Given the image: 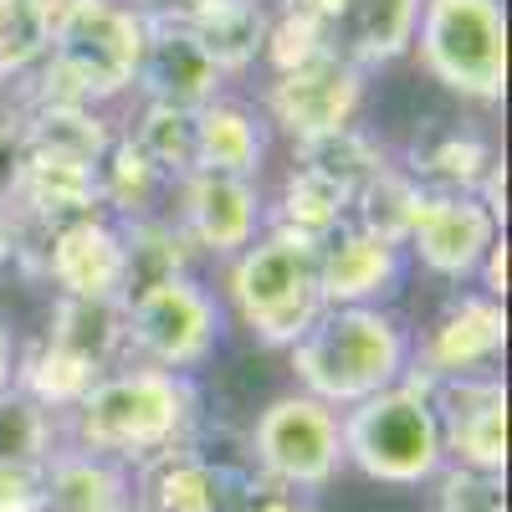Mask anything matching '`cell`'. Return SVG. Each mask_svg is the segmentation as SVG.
<instances>
[{"mask_svg":"<svg viewBox=\"0 0 512 512\" xmlns=\"http://www.w3.org/2000/svg\"><path fill=\"white\" fill-rule=\"evenodd\" d=\"M41 344L93 379L113 374V359L123 354V297H57Z\"/></svg>","mask_w":512,"mask_h":512,"instance_id":"obj_20","label":"cell"},{"mask_svg":"<svg viewBox=\"0 0 512 512\" xmlns=\"http://www.w3.org/2000/svg\"><path fill=\"white\" fill-rule=\"evenodd\" d=\"M16 262V210H0V267Z\"/></svg>","mask_w":512,"mask_h":512,"instance_id":"obj_37","label":"cell"},{"mask_svg":"<svg viewBox=\"0 0 512 512\" xmlns=\"http://www.w3.org/2000/svg\"><path fill=\"white\" fill-rule=\"evenodd\" d=\"M338 436H344V461L359 466L369 482L384 487H420L436 482L446 451H441V425L431 410L420 379H400L338 415Z\"/></svg>","mask_w":512,"mask_h":512,"instance_id":"obj_5","label":"cell"},{"mask_svg":"<svg viewBox=\"0 0 512 512\" xmlns=\"http://www.w3.org/2000/svg\"><path fill=\"white\" fill-rule=\"evenodd\" d=\"M128 502V472L103 456L62 446L41 466V502L36 512H108Z\"/></svg>","mask_w":512,"mask_h":512,"instance_id":"obj_21","label":"cell"},{"mask_svg":"<svg viewBox=\"0 0 512 512\" xmlns=\"http://www.w3.org/2000/svg\"><path fill=\"white\" fill-rule=\"evenodd\" d=\"M139 57H144V16L128 0H72L47 36L41 77L62 98L103 108L134 93Z\"/></svg>","mask_w":512,"mask_h":512,"instance_id":"obj_4","label":"cell"},{"mask_svg":"<svg viewBox=\"0 0 512 512\" xmlns=\"http://www.w3.org/2000/svg\"><path fill=\"white\" fill-rule=\"evenodd\" d=\"M226 303L251 338H262L267 349H292L323 313L318 241L267 226L246 251L231 256Z\"/></svg>","mask_w":512,"mask_h":512,"instance_id":"obj_3","label":"cell"},{"mask_svg":"<svg viewBox=\"0 0 512 512\" xmlns=\"http://www.w3.org/2000/svg\"><path fill=\"white\" fill-rule=\"evenodd\" d=\"M405 282V246L364 226H338L318 241V292L323 308H384Z\"/></svg>","mask_w":512,"mask_h":512,"instance_id":"obj_15","label":"cell"},{"mask_svg":"<svg viewBox=\"0 0 512 512\" xmlns=\"http://www.w3.org/2000/svg\"><path fill=\"white\" fill-rule=\"evenodd\" d=\"M108 512H139L134 502H118V507H108Z\"/></svg>","mask_w":512,"mask_h":512,"instance_id":"obj_38","label":"cell"},{"mask_svg":"<svg viewBox=\"0 0 512 512\" xmlns=\"http://www.w3.org/2000/svg\"><path fill=\"white\" fill-rule=\"evenodd\" d=\"M123 236V297H134L154 282L169 277H190V256L195 246L175 226V216H144V221H118Z\"/></svg>","mask_w":512,"mask_h":512,"instance_id":"obj_24","label":"cell"},{"mask_svg":"<svg viewBox=\"0 0 512 512\" xmlns=\"http://www.w3.org/2000/svg\"><path fill=\"white\" fill-rule=\"evenodd\" d=\"M185 26L200 36V47L231 77V72H246V67L262 62L267 26H272V0H216V6H205Z\"/></svg>","mask_w":512,"mask_h":512,"instance_id":"obj_23","label":"cell"},{"mask_svg":"<svg viewBox=\"0 0 512 512\" xmlns=\"http://www.w3.org/2000/svg\"><path fill=\"white\" fill-rule=\"evenodd\" d=\"M123 134L139 144V154L159 169L164 180L180 185L185 175H195V113L164 108V103H144L139 123H128Z\"/></svg>","mask_w":512,"mask_h":512,"instance_id":"obj_27","label":"cell"},{"mask_svg":"<svg viewBox=\"0 0 512 512\" xmlns=\"http://www.w3.org/2000/svg\"><path fill=\"white\" fill-rule=\"evenodd\" d=\"M251 461L262 482L287 492H318L344 466V436H338V410L323 400L292 390L277 395L251 425Z\"/></svg>","mask_w":512,"mask_h":512,"instance_id":"obj_8","label":"cell"},{"mask_svg":"<svg viewBox=\"0 0 512 512\" xmlns=\"http://www.w3.org/2000/svg\"><path fill=\"white\" fill-rule=\"evenodd\" d=\"M359 108H364V72L338 57H313L303 67L272 72L262 118L267 128H282L297 149L338 134V128H354Z\"/></svg>","mask_w":512,"mask_h":512,"instance_id":"obj_9","label":"cell"},{"mask_svg":"<svg viewBox=\"0 0 512 512\" xmlns=\"http://www.w3.org/2000/svg\"><path fill=\"white\" fill-rule=\"evenodd\" d=\"M441 512H507L502 502V477L461 472V466H441Z\"/></svg>","mask_w":512,"mask_h":512,"instance_id":"obj_32","label":"cell"},{"mask_svg":"<svg viewBox=\"0 0 512 512\" xmlns=\"http://www.w3.org/2000/svg\"><path fill=\"white\" fill-rule=\"evenodd\" d=\"M41 272L57 297H123V236L108 216H82L47 236Z\"/></svg>","mask_w":512,"mask_h":512,"instance_id":"obj_17","label":"cell"},{"mask_svg":"<svg viewBox=\"0 0 512 512\" xmlns=\"http://www.w3.org/2000/svg\"><path fill=\"white\" fill-rule=\"evenodd\" d=\"M128 502L139 512H226L231 482L221 477L216 461H205L190 446H175L139 466V477H128Z\"/></svg>","mask_w":512,"mask_h":512,"instance_id":"obj_18","label":"cell"},{"mask_svg":"<svg viewBox=\"0 0 512 512\" xmlns=\"http://www.w3.org/2000/svg\"><path fill=\"white\" fill-rule=\"evenodd\" d=\"M62 415L41 410L21 390L0 395V461H26V466H47L62 451Z\"/></svg>","mask_w":512,"mask_h":512,"instance_id":"obj_30","label":"cell"},{"mask_svg":"<svg viewBox=\"0 0 512 512\" xmlns=\"http://www.w3.org/2000/svg\"><path fill=\"white\" fill-rule=\"evenodd\" d=\"M26 169V118L16 103H0V210H11Z\"/></svg>","mask_w":512,"mask_h":512,"instance_id":"obj_33","label":"cell"},{"mask_svg":"<svg viewBox=\"0 0 512 512\" xmlns=\"http://www.w3.org/2000/svg\"><path fill=\"white\" fill-rule=\"evenodd\" d=\"M420 195H425V185L410 175L405 164H384L379 175L354 195L349 221L364 226V231H374V236H390V241L405 246V226H410V216H415Z\"/></svg>","mask_w":512,"mask_h":512,"instance_id":"obj_29","label":"cell"},{"mask_svg":"<svg viewBox=\"0 0 512 512\" xmlns=\"http://www.w3.org/2000/svg\"><path fill=\"white\" fill-rule=\"evenodd\" d=\"M175 226L195 251L231 256L246 251L256 236L267 231V200L256 190V180H231V175H185L175 185Z\"/></svg>","mask_w":512,"mask_h":512,"instance_id":"obj_14","label":"cell"},{"mask_svg":"<svg viewBox=\"0 0 512 512\" xmlns=\"http://www.w3.org/2000/svg\"><path fill=\"white\" fill-rule=\"evenodd\" d=\"M195 410H200V390L190 374L139 364V369L103 374L62 415V441L128 472V466H144L164 451L185 446Z\"/></svg>","mask_w":512,"mask_h":512,"instance_id":"obj_1","label":"cell"},{"mask_svg":"<svg viewBox=\"0 0 512 512\" xmlns=\"http://www.w3.org/2000/svg\"><path fill=\"white\" fill-rule=\"evenodd\" d=\"M41 502V466L0 461V512H36Z\"/></svg>","mask_w":512,"mask_h":512,"instance_id":"obj_34","label":"cell"},{"mask_svg":"<svg viewBox=\"0 0 512 512\" xmlns=\"http://www.w3.org/2000/svg\"><path fill=\"white\" fill-rule=\"evenodd\" d=\"M246 512H303V507H297V492L262 482V492H256V487L246 492Z\"/></svg>","mask_w":512,"mask_h":512,"instance_id":"obj_35","label":"cell"},{"mask_svg":"<svg viewBox=\"0 0 512 512\" xmlns=\"http://www.w3.org/2000/svg\"><path fill=\"white\" fill-rule=\"evenodd\" d=\"M425 77L466 103L507 93V6L502 0H420L415 41Z\"/></svg>","mask_w":512,"mask_h":512,"instance_id":"obj_6","label":"cell"},{"mask_svg":"<svg viewBox=\"0 0 512 512\" xmlns=\"http://www.w3.org/2000/svg\"><path fill=\"white\" fill-rule=\"evenodd\" d=\"M292 154H297V164H308V169H318V175H328L333 185H344L349 200L379 175L384 164H390V154H384L359 123H354V128H338V134H328V139L297 144Z\"/></svg>","mask_w":512,"mask_h":512,"instance_id":"obj_28","label":"cell"},{"mask_svg":"<svg viewBox=\"0 0 512 512\" xmlns=\"http://www.w3.org/2000/svg\"><path fill=\"white\" fill-rule=\"evenodd\" d=\"M497 236L502 226L492 221V210L477 195L425 190L405 226V256H415L441 282H472Z\"/></svg>","mask_w":512,"mask_h":512,"instance_id":"obj_12","label":"cell"},{"mask_svg":"<svg viewBox=\"0 0 512 512\" xmlns=\"http://www.w3.org/2000/svg\"><path fill=\"white\" fill-rule=\"evenodd\" d=\"M415 338L390 308H323L287 349L297 390L328 410H349L410 374Z\"/></svg>","mask_w":512,"mask_h":512,"instance_id":"obj_2","label":"cell"},{"mask_svg":"<svg viewBox=\"0 0 512 512\" xmlns=\"http://www.w3.org/2000/svg\"><path fill=\"white\" fill-rule=\"evenodd\" d=\"M47 62V26L36 0H0V82H21Z\"/></svg>","mask_w":512,"mask_h":512,"instance_id":"obj_31","label":"cell"},{"mask_svg":"<svg viewBox=\"0 0 512 512\" xmlns=\"http://www.w3.org/2000/svg\"><path fill=\"white\" fill-rule=\"evenodd\" d=\"M349 210H354V200L344 185H333L328 175L292 159V175L282 180V195L272 210V231H292L303 241H328L338 226H349Z\"/></svg>","mask_w":512,"mask_h":512,"instance_id":"obj_25","label":"cell"},{"mask_svg":"<svg viewBox=\"0 0 512 512\" xmlns=\"http://www.w3.org/2000/svg\"><path fill=\"white\" fill-rule=\"evenodd\" d=\"M164 195H175V180H164L159 169L139 154L128 134H113L103 159H98V200L108 221H144L164 216Z\"/></svg>","mask_w":512,"mask_h":512,"instance_id":"obj_22","label":"cell"},{"mask_svg":"<svg viewBox=\"0 0 512 512\" xmlns=\"http://www.w3.org/2000/svg\"><path fill=\"white\" fill-rule=\"evenodd\" d=\"M441 425L446 466L461 472L502 477L507 472V384L502 374H472V379H436L425 384Z\"/></svg>","mask_w":512,"mask_h":512,"instance_id":"obj_11","label":"cell"},{"mask_svg":"<svg viewBox=\"0 0 512 512\" xmlns=\"http://www.w3.org/2000/svg\"><path fill=\"white\" fill-rule=\"evenodd\" d=\"M221 88H226V72L185 21H144V57L134 77V93L144 103L200 113L205 103L221 98Z\"/></svg>","mask_w":512,"mask_h":512,"instance_id":"obj_16","label":"cell"},{"mask_svg":"<svg viewBox=\"0 0 512 512\" xmlns=\"http://www.w3.org/2000/svg\"><path fill=\"white\" fill-rule=\"evenodd\" d=\"M507 349V308L487 292H466L441 308V318L420 333L410 349V379L436 384V379H472L492 374Z\"/></svg>","mask_w":512,"mask_h":512,"instance_id":"obj_13","label":"cell"},{"mask_svg":"<svg viewBox=\"0 0 512 512\" xmlns=\"http://www.w3.org/2000/svg\"><path fill=\"white\" fill-rule=\"evenodd\" d=\"M16 364H21V354H16V333L0 323V395L16 390Z\"/></svg>","mask_w":512,"mask_h":512,"instance_id":"obj_36","label":"cell"},{"mask_svg":"<svg viewBox=\"0 0 512 512\" xmlns=\"http://www.w3.org/2000/svg\"><path fill=\"white\" fill-rule=\"evenodd\" d=\"M221 344V308L195 277H169L123 297V349L149 369L190 374Z\"/></svg>","mask_w":512,"mask_h":512,"instance_id":"obj_7","label":"cell"},{"mask_svg":"<svg viewBox=\"0 0 512 512\" xmlns=\"http://www.w3.org/2000/svg\"><path fill=\"white\" fill-rule=\"evenodd\" d=\"M492 159H497V149L482 134H472V128H446V134L415 144V154H410L405 169L425 190L477 195V185H482V175L492 169Z\"/></svg>","mask_w":512,"mask_h":512,"instance_id":"obj_26","label":"cell"},{"mask_svg":"<svg viewBox=\"0 0 512 512\" xmlns=\"http://www.w3.org/2000/svg\"><path fill=\"white\" fill-rule=\"evenodd\" d=\"M272 149V128L251 103L216 98L195 113V169L200 175L256 180Z\"/></svg>","mask_w":512,"mask_h":512,"instance_id":"obj_19","label":"cell"},{"mask_svg":"<svg viewBox=\"0 0 512 512\" xmlns=\"http://www.w3.org/2000/svg\"><path fill=\"white\" fill-rule=\"evenodd\" d=\"M318 26L323 57H338L359 72L400 62L415 41L420 0H277Z\"/></svg>","mask_w":512,"mask_h":512,"instance_id":"obj_10","label":"cell"}]
</instances>
